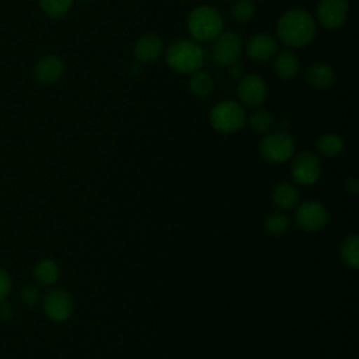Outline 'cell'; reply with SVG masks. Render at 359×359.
<instances>
[{
    "label": "cell",
    "mask_w": 359,
    "mask_h": 359,
    "mask_svg": "<svg viewBox=\"0 0 359 359\" xmlns=\"http://www.w3.org/2000/svg\"><path fill=\"white\" fill-rule=\"evenodd\" d=\"M276 34L286 46L300 48L313 41L316 35V22L307 11L293 8L279 18Z\"/></svg>",
    "instance_id": "6da1fadb"
},
{
    "label": "cell",
    "mask_w": 359,
    "mask_h": 359,
    "mask_svg": "<svg viewBox=\"0 0 359 359\" xmlns=\"http://www.w3.org/2000/svg\"><path fill=\"white\" fill-rule=\"evenodd\" d=\"M189 35L199 42L213 41L223 31V20L219 11L210 6L194 8L187 18Z\"/></svg>",
    "instance_id": "7a4b0ae2"
},
{
    "label": "cell",
    "mask_w": 359,
    "mask_h": 359,
    "mask_svg": "<svg viewBox=\"0 0 359 359\" xmlns=\"http://www.w3.org/2000/svg\"><path fill=\"white\" fill-rule=\"evenodd\" d=\"M205 59L202 48L191 39H178L172 42L165 52L167 65L180 73H194L199 70Z\"/></svg>",
    "instance_id": "3957f363"
},
{
    "label": "cell",
    "mask_w": 359,
    "mask_h": 359,
    "mask_svg": "<svg viewBox=\"0 0 359 359\" xmlns=\"http://www.w3.org/2000/svg\"><path fill=\"white\" fill-rule=\"evenodd\" d=\"M212 126L222 133H231L244 126L247 118L241 104L226 100L216 104L210 111Z\"/></svg>",
    "instance_id": "277c9868"
},
{
    "label": "cell",
    "mask_w": 359,
    "mask_h": 359,
    "mask_svg": "<svg viewBox=\"0 0 359 359\" xmlns=\"http://www.w3.org/2000/svg\"><path fill=\"white\" fill-rule=\"evenodd\" d=\"M261 156L271 163L289 160L294 153L293 137L287 132H273L266 135L259 143Z\"/></svg>",
    "instance_id": "5b68a950"
},
{
    "label": "cell",
    "mask_w": 359,
    "mask_h": 359,
    "mask_svg": "<svg viewBox=\"0 0 359 359\" xmlns=\"http://www.w3.org/2000/svg\"><path fill=\"white\" fill-rule=\"evenodd\" d=\"M296 224L306 231H318L328 222V212L325 206L317 201H307L296 206Z\"/></svg>",
    "instance_id": "8992f818"
},
{
    "label": "cell",
    "mask_w": 359,
    "mask_h": 359,
    "mask_svg": "<svg viewBox=\"0 0 359 359\" xmlns=\"http://www.w3.org/2000/svg\"><path fill=\"white\" fill-rule=\"evenodd\" d=\"M241 39L237 34L231 31H222L215 38L213 45V59L220 66L234 65L241 55Z\"/></svg>",
    "instance_id": "52a82bcc"
},
{
    "label": "cell",
    "mask_w": 359,
    "mask_h": 359,
    "mask_svg": "<svg viewBox=\"0 0 359 359\" xmlns=\"http://www.w3.org/2000/svg\"><path fill=\"white\" fill-rule=\"evenodd\" d=\"M321 174V164L318 157L311 151L299 153L292 163L293 180L300 185L314 184Z\"/></svg>",
    "instance_id": "ba28073f"
},
{
    "label": "cell",
    "mask_w": 359,
    "mask_h": 359,
    "mask_svg": "<svg viewBox=\"0 0 359 359\" xmlns=\"http://www.w3.org/2000/svg\"><path fill=\"white\" fill-rule=\"evenodd\" d=\"M237 97L245 107H258L266 98V84L258 74L243 76L237 86Z\"/></svg>",
    "instance_id": "9c48e42d"
},
{
    "label": "cell",
    "mask_w": 359,
    "mask_h": 359,
    "mask_svg": "<svg viewBox=\"0 0 359 359\" xmlns=\"http://www.w3.org/2000/svg\"><path fill=\"white\" fill-rule=\"evenodd\" d=\"M43 311L53 321H65L72 316L73 300L63 289H52L43 297Z\"/></svg>",
    "instance_id": "30bf717a"
},
{
    "label": "cell",
    "mask_w": 359,
    "mask_h": 359,
    "mask_svg": "<svg viewBox=\"0 0 359 359\" xmlns=\"http://www.w3.org/2000/svg\"><path fill=\"white\" fill-rule=\"evenodd\" d=\"M348 1L346 0H320L317 15L323 27L334 29L341 27L348 17Z\"/></svg>",
    "instance_id": "8fae6325"
},
{
    "label": "cell",
    "mask_w": 359,
    "mask_h": 359,
    "mask_svg": "<svg viewBox=\"0 0 359 359\" xmlns=\"http://www.w3.org/2000/svg\"><path fill=\"white\" fill-rule=\"evenodd\" d=\"M245 52L254 60H258V62L268 60L278 52V43L268 34H264V32L255 34L248 39Z\"/></svg>",
    "instance_id": "7c38bea8"
},
{
    "label": "cell",
    "mask_w": 359,
    "mask_h": 359,
    "mask_svg": "<svg viewBox=\"0 0 359 359\" xmlns=\"http://www.w3.org/2000/svg\"><path fill=\"white\" fill-rule=\"evenodd\" d=\"M63 69H65V65L59 56L48 55L35 65L34 74L36 81L42 84H50L60 79Z\"/></svg>",
    "instance_id": "4fadbf2b"
},
{
    "label": "cell",
    "mask_w": 359,
    "mask_h": 359,
    "mask_svg": "<svg viewBox=\"0 0 359 359\" xmlns=\"http://www.w3.org/2000/svg\"><path fill=\"white\" fill-rule=\"evenodd\" d=\"M161 53H163V42L157 35H153V34H147L142 36L133 48V55L140 62H153L158 59Z\"/></svg>",
    "instance_id": "5bb4252c"
},
{
    "label": "cell",
    "mask_w": 359,
    "mask_h": 359,
    "mask_svg": "<svg viewBox=\"0 0 359 359\" xmlns=\"http://www.w3.org/2000/svg\"><path fill=\"white\" fill-rule=\"evenodd\" d=\"M306 79H307V83L316 90H328L334 86L337 80L334 70L324 63L309 66Z\"/></svg>",
    "instance_id": "9a60e30c"
},
{
    "label": "cell",
    "mask_w": 359,
    "mask_h": 359,
    "mask_svg": "<svg viewBox=\"0 0 359 359\" xmlns=\"http://www.w3.org/2000/svg\"><path fill=\"white\" fill-rule=\"evenodd\" d=\"M272 198L278 208L285 210L293 209L297 206V202H299V191L293 184L283 181L275 187Z\"/></svg>",
    "instance_id": "2e32d148"
},
{
    "label": "cell",
    "mask_w": 359,
    "mask_h": 359,
    "mask_svg": "<svg viewBox=\"0 0 359 359\" xmlns=\"http://www.w3.org/2000/svg\"><path fill=\"white\" fill-rule=\"evenodd\" d=\"M59 265L56 261L50 258L41 259L34 268V276L36 282L42 286L53 285L59 278Z\"/></svg>",
    "instance_id": "e0dca14e"
},
{
    "label": "cell",
    "mask_w": 359,
    "mask_h": 359,
    "mask_svg": "<svg viewBox=\"0 0 359 359\" xmlns=\"http://www.w3.org/2000/svg\"><path fill=\"white\" fill-rule=\"evenodd\" d=\"M299 70V59L290 50H282L275 59V72L280 79H292Z\"/></svg>",
    "instance_id": "ac0fdd59"
},
{
    "label": "cell",
    "mask_w": 359,
    "mask_h": 359,
    "mask_svg": "<svg viewBox=\"0 0 359 359\" xmlns=\"http://www.w3.org/2000/svg\"><path fill=\"white\" fill-rule=\"evenodd\" d=\"M341 258L349 268L355 269L359 266V237L356 234H349L344 238L341 244Z\"/></svg>",
    "instance_id": "d6986e66"
},
{
    "label": "cell",
    "mask_w": 359,
    "mask_h": 359,
    "mask_svg": "<svg viewBox=\"0 0 359 359\" xmlns=\"http://www.w3.org/2000/svg\"><path fill=\"white\" fill-rule=\"evenodd\" d=\"M317 149L318 151L325 156V157H334L339 154L344 149V142L342 139L335 135V133H327L321 136L317 142Z\"/></svg>",
    "instance_id": "ffe728a7"
},
{
    "label": "cell",
    "mask_w": 359,
    "mask_h": 359,
    "mask_svg": "<svg viewBox=\"0 0 359 359\" xmlns=\"http://www.w3.org/2000/svg\"><path fill=\"white\" fill-rule=\"evenodd\" d=\"M212 86H213V83H212L210 76L202 70L194 72L189 79V90L196 97L208 95L212 90Z\"/></svg>",
    "instance_id": "44dd1931"
},
{
    "label": "cell",
    "mask_w": 359,
    "mask_h": 359,
    "mask_svg": "<svg viewBox=\"0 0 359 359\" xmlns=\"http://www.w3.org/2000/svg\"><path fill=\"white\" fill-rule=\"evenodd\" d=\"M264 224H265V230L269 234L279 236V234H283L289 229L290 220H289V217L285 213L273 212V213H271V215H268L265 217V223Z\"/></svg>",
    "instance_id": "7402d4cb"
},
{
    "label": "cell",
    "mask_w": 359,
    "mask_h": 359,
    "mask_svg": "<svg viewBox=\"0 0 359 359\" xmlns=\"http://www.w3.org/2000/svg\"><path fill=\"white\" fill-rule=\"evenodd\" d=\"M248 123L252 130L266 133L273 126V116L265 109H257L248 116Z\"/></svg>",
    "instance_id": "603a6c76"
},
{
    "label": "cell",
    "mask_w": 359,
    "mask_h": 359,
    "mask_svg": "<svg viewBox=\"0 0 359 359\" xmlns=\"http://www.w3.org/2000/svg\"><path fill=\"white\" fill-rule=\"evenodd\" d=\"M39 4L45 14L57 18L70 10L73 0H39Z\"/></svg>",
    "instance_id": "cb8c5ba5"
},
{
    "label": "cell",
    "mask_w": 359,
    "mask_h": 359,
    "mask_svg": "<svg viewBox=\"0 0 359 359\" xmlns=\"http://www.w3.org/2000/svg\"><path fill=\"white\" fill-rule=\"evenodd\" d=\"M231 14L238 22H248L254 15V3L251 0H238L231 7Z\"/></svg>",
    "instance_id": "d4e9b609"
},
{
    "label": "cell",
    "mask_w": 359,
    "mask_h": 359,
    "mask_svg": "<svg viewBox=\"0 0 359 359\" xmlns=\"http://www.w3.org/2000/svg\"><path fill=\"white\" fill-rule=\"evenodd\" d=\"M22 303L27 306H35L39 302V292L35 286H25L20 294Z\"/></svg>",
    "instance_id": "484cf974"
},
{
    "label": "cell",
    "mask_w": 359,
    "mask_h": 359,
    "mask_svg": "<svg viewBox=\"0 0 359 359\" xmlns=\"http://www.w3.org/2000/svg\"><path fill=\"white\" fill-rule=\"evenodd\" d=\"M11 292V279L8 273L0 268V300L6 299Z\"/></svg>",
    "instance_id": "4316f807"
},
{
    "label": "cell",
    "mask_w": 359,
    "mask_h": 359,
    "mask_svg": "<svg viewBox=\"0 0 359 359\" xmlns=\"http://www.w3.org/2000/svg\"><path fill=\"white\" fill-rule=\"evenodd\" d=\"M13 306L6 300H0V318L1 320H10L13 317Z\"/></svg>",
    "instance_id": "83f0119b"
},
{
    "label": "cell",
    "mask_w": 359,
    "mask_h": 359,
    "mask_svg": "<svg viewBox=\"0 0 359 359\" xmlns=\"http://www.w3.org/2000/svg\"><path fill=\"white\" fill-rule=\"evenodd\" d=\"M230 76L233 77V79H237V80H240L241 77H243V69L238 66V65H231L230 66Z\"/></svg>",
    "instance_id": "f1b7e54d"
},
{
    "label": "cell",
    "mask_w": 359,
    "mask_h": 359,
    "mask_svg": "<svg viewBox=\"0 0 359 359\" xmlns=\"http://www.w3.org/2000/svg\"><path fill=\"white\" fill-rule=\"evenodd\" d=\"M346 188H348L352 194H358V191H359L358 181H356V180H349V181L346 182Z\"/></svg>",
    "instance_id": "f546056e"
},
{
    "label": "cell",
    "mask_w": 359,
    "mask_h": 359,
    "mask_svg": "<svg viewBox=\"0 0 359 359\" xmlns=\"http://www.w3.org/2000/svg\"><path fill=\"white\" fill-rule=\"evenodd\" d=\"M80 1H90V0H80Z\"/></svg>",
    "instance_id": "4dcf8cb0"
}]
</instances>
